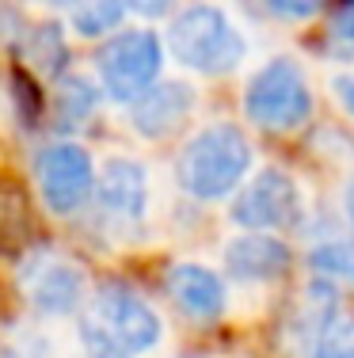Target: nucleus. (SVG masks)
Returning <instances> with one entry per match:
<instances>
[{"label": "nucleus", "mask_w": 354, "mask_h": 358, "mask_svg": "<svg viewBox=\"0 0 354 358\" xmlns=\"http://www.w3.org/2000/svg\"><path fill=\"white\" fill-rule=\"evenodd\" d=\"M160 339V317L126 286H103L80 309V343L91 358H138Z\"/></svg>", "instance_id": "nucleus-1"}, {"label": "nucleus", "mask_w": 354, "mask_h": 358, "mask_svg": "<svg viewBox=\"0 0 354 358\" xmlns=\"http://www.w3.org/2000/svg\"><path fill=\"white\" fill-rule=\"evenodd\" d=\"M251 168V145L236 126L217 122L198 130L175 157V179L191 199L214 202L240 187Z\"/></svg>", "instance_id": "nucleus-2"}, {"label": "nucleus", "mask_w": 354, "mask_h": 358, "mask_svg": "<svg viewBox=\"0 0 354 358\" xmlns=\"http://www.w3.org/2000/svg\"><path fill=\"white\" fill-rule=\"evenodd\" d=\"M168 54L183 65L206 76L229 73L244 57V35L233 27V20L214 4H191L172 20L164 38Z\"/></svg>", "instance_id": "nucleus-3"}, {"label": "nucleus", "mask_w": 354, "mask_h": 358, "mask_svg": "<svg viewBox=\"0 0 354 358\" xmlns=\"http://www.w3.org/2000/svg\"><path fill=\"white\" fill-rule=\"evenodd\" d=\"M244 115L267 134H293L313 115V92L293 62L274 57L244 88Z\"/></svg>", "instance_id": "nucleus-4"}, {"label": "nucleus", "mask_w": 354, "mask_h": 358, "mask_svg": "<svg viewBox=\"0 0 354 358\" xmlns=\"http://www.w3.org/2000/svg\"><path fill=\"white\" fill-rule=\"evenodd\" d=\"M164 65V46L153 31H118L99 46V84L115 103H133L156 84Z\"/></svg>", "instance_id": "nucleus-5"}, {"label": "nucleus", "mask_w": 354, "mask_h": 358, "mask_svg": "<svg viewBox=\"0 0 354 358\" xmlns=\"http://www.w3.org/2000/svg\"><path fill=\"white\" fill-rule=\"evenodd\" d=\"M96 164L88 149L77 141H57L35 157V183L38 194L54 214H77L84 202L96 194Z\"/></svg>", "instance_id": "nucleus-6"}, {"label": "nucleus", "mask_w": 354, "mask_h": 358, "mask_svg": "<svg viewBox=\"0 0 354 358\" xmlns=\"http://www.w3.org/2000/svg\"><path fill=\"white\" fill-rule=\"evenodd\" d=\"M301 217V194L286 172L278 168H263L256 179L244 183V191L233 202V221L251 233H263V229H286Z\"/></svg>", "instance_id": "nucleus-7"}, {"label": "nucleus", "mask_w": 354, "mask_h": 358, "mask_svg": "<svg viewBox=\"0 0 354 358\" xmlns=\"http://www.w3.org/2000/svg\"><path fill=\"white\" fill-rule=\"evenodd\" d=\"M145 202H149L145 168L122 157L107 160L96 179V206L103 214V221H111L118 229H133L145 217Z\"/></svg>", "instance_id": "nucleus-8"}, {"label": "nucleus", "mask_w": 354, "mask_h": 358, "mask_svg": "<svg viewBox=\"0 0 354 358\" xmlns=\"http://www.w3.org/2000/svg\"><path fill=\"white\" fill-rule=\"evenodd\" d=\"M23 294L31 297L38 313L50 317H65L80 305L84 294V275L73 263L57 259V255H38L35 263L23 267Z\"/></svg>", "instance_id": "nucleus-9"}, {"label": "nucleus", "mask_w": 354, "mask_h": 358, "mask_svg": "<svg viewBox=\"0 0 354 358\" xmlns=\"http://www.w3.org/2000/svg\"><path fill=\"white\" fill-rule=\"evenodd\" d=\"M168 297L172 305L195 324H209L225 313V286L202 263H179V267L168 271Z\"/></svg>", "instance_id": "nucleus-10"}, {"label": "nucleus", "mask_w": 354, "mask_h": 358, "mask_svg": "<svg viewBox=\"0 0 354 358\" xmlns=\"http://www.w3.org/2000/svg\"><path fill=\"white\" fill-rule=\"evenodd\" d=\"M191 107H195V96H191L187 84H153L145 96L130 103V126L145 138H168L187 122Z\"/></svg>", "instance_id": "nucleus-11"}, {"label": "nucleus", "mask_w": 354, "mask_h": 358, "mask_svg": "<svg viewBox=\"0 0 354 358\" xmlns=\"http://www.w3.org/2000/svg\"><path fill=\"white\" fill-rule=\"evenodd\" d=\"M290 267V248L267 233L236 236L225 248V271L240 282H271Z\"/></svg>", "instance_id": "nucleus-12"}, {"label": "nucleus", "mask_w": 354, "mask_h": 358, "mask_svg": "<svg viewBox=\"0 0 354 358\" xmlns=\"http://www.w3.org/2000/svg\"><path fill=\"white\" fill-rule=\"evenodd\" d=\"M122 12H126L122 0H65V20L84 38L111 35L122 23Z\"/></svg>", "instance_id": "nucleus-13"}, {"label": "nucleus", "mask_w": 354, "mask_h": 358, "mask_svg": "<svg viewBox=\"0 0 354 358\" xmlns=\"http://www.w3.org/2000/svg\"><path fill=\"white\" fill-rule=\"evenodd\" d=\"M96 88H91L88 80H80V76H73V80H65L61 88H57V103H54V115L61 126H80L84 118L96 110Z\"/></svg>", "instance_id": "nucleus-14"}, {"label": "nucleus", "mask_w": 354, "mask_h": 358, "mask_svg": "<svg viewBox=\"0 0 354 358\" xmlns=\"http://www.w3.org/2000/svg\"><path fill=\"white\" fill-rule=\"evenodd\" d=\"M23 54H27V62L35 65V69H42V73L61 69V65H65V38H61V31H57L54 23H42V27L31 31Z\"/></svg>", "instance_id": "nucleus-15"}, {"label": "nucleus", "mask_w": 354, "mask_h": 358, "mask_svg": "<svg viewBox=\"0 0 354 358\" xmlns=\"http://www.w3.org/2000/svg\"><path fill=\"white\" fill-rule=\"evenodd\" d=\"M313 358H354V317L335 320L332 328L320 336Z\"/></svg>", "instance_id": "nucleus-16"}, {"label": "nucleus", "mask_w": 354, "mask_h": 358, "mask_svg": "<svg viewBox=\"0 0 354 358\" xmlns=\"http://www.w3.org/2000/svg\"><path fill=\"white\" fill-rule=\"evenodd\" d=\"M263 8L274 20H313L324 0H263Z\"/></svg>", "instance_id": "nucleus-17"}, {"label": "nucleus", "mask_w": 354, "mask_h": 358, "mask_svg": "<svg viewBox=\"0 0 354 358\" xmlns=\"http://www.w3.org/2000/svg\"><path fill=\"white\" fill-rule=\"evenodd\" d=\"M332 38L339 42L343 50H351V54H354V0H347V4L335 12V20H332Z\"/></svg>", "instance_id": "nucleus-18"}, {"label": "nucleus", "mask_w": 354, "mask_h": 358, "mask_svg": "<svg viewBox=\"0 0 354 358\" xmlns=\"http://www.w3.org/2000/svg\"><path fill=\"white\" fill-rule=\"evenodd\" d=\"M332 88H335V99L347 107V115H354V76H339Z\"/></svg>", "instance_id": "nucleus-19"}, {"label": "nucleus", "mask_w": 354, "mask_h": 358, "mask_svg": "<svg viewBox=\"0 0 354 358\" xmlns=\"http://www.w3.org/2000/svg\"><path fill=\"white\" fill-rule=\"evenodd\" d=\"M126 8H133V12H141V15H160L172 0H122Z\"/></svg>", "instance_id": "nucleus-20"}, {"label": "nucleus", "mask_w": 354, "mask_h": 358, "mask_svg": "<svg viewBox=\"0 0 354 358\" xmlns=\"http://www.w3.org/2000/svg\"><path fill=\"white\" fill-rule=\"evenodd\" d=\"M347 214L354 221V179H351V187H347Z\"/></svg>", "instance_id": "nucleus-21"}, {"label": "nucleus", "mask_w": 354, "mask_h": 358, "mask_svg": "<svg viewBox=\"0 0 354 358\" xmlns=\"http://www.w3.org/2000/svg\"><path fill=\"white\" fill-rule=\"evenodd\" d=\"M351 275H354V271H351Z\"/></svg>", "instance_id": "nucleus-22"}]
</instances>
